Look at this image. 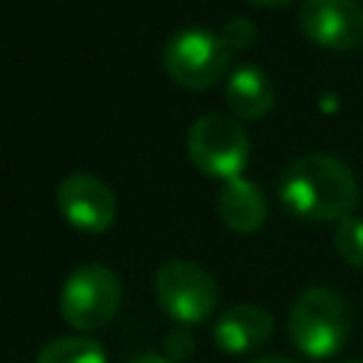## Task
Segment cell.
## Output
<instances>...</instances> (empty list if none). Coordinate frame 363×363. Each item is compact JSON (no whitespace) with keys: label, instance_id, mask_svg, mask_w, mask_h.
I'll return each instance as SVG.
<instances>
[{"label":"cell","instance_id":"obj_5","mask_svg":"<svg viewBox=\"0 0 363 363\" xmlns=\"http://www.w3.org/2000/svg\"><path fill=\"white\" fill-rule=\"evenodd\" d=\"M153 292L167 318L179 326H199L216 315L218 286L216 278L187 258L164 261L153 275Z\"/></svg>","mask_w":363,"mask_h":363},{"label":"cell","instance_id":"obj_1","mask_svg":"<svg viewBox=\"0 0 363 363\" xmlns=\"http://www.w3.org/2000/svg\"><path fill=\"white\" fill-rule=\"evenodd\" d=\"M357 179L346 162L329 153H306L286 164L278 179V199L292 218L301 221H340L354 216Z\"/></svg>","mask_w":363,"mask_h":363},{"label":"cell","instance_id":"obj_11","mask_svg":"<svg viewBox=\"0 0 363 363\" xmlns=\"http://www.w3.org/2000/svg\"><path fill=\"white\" fill-rule=\"evenodd\" d=\"M224 102L238 122H255L275 105V85L258 65H238L224 79Z\"/></svg>","mask_w":363,"mask_h":363},{"label":"cell","instance_id":"obj_19","mask_svg":"<svg viewBox=\"0 0 363 363\" xmlns=\"http://www.w3.org/2000/svg\"><path fill=\"white\" fill-rule=\"evenodd\" d=\"M346 363H363V360H346Z\"/></svg>","mask_w":363,"mask_h":363},{"label":"cell","instance_id":"obj_8","mask_svg":"<svg viewBox=\"0 0 363 363\" xmlns=\"http://www.w3.org/2000/svg\"><path fill=\"white\" fill-rule=\"evenodd\" d=\"M303 37L326 51H354L363 45L360 0H303L298 11Z\"/></svg>","mask_w":363,"mask_h":363},{"label":"cell","instance_id":"obj_3","mask_svg":"<svg viewBox=\"0 0 363 363\" xmlns=\"http://www.w3.org/2000/svg\"><path fill=\"white\" fill-rule=\"evenodd\" d=\"M230 54L233 51L224 45L221 34L201 26H187L167 37L162 48V65L179 88L210 91L227 79Z\"/></svg>","mask_w":363,"mask_h":363},{"label":"cell","instance_id":"obj_16","mask_svg":"<svg viewBox=\"0 0 363 363\" xmlns=\"http://www.w3.org/2000/svg\"><path fill=\"white\" fill-rule=\"evenodd\" d=\"M128 363H176V360H170L167 354H153V352H147V354H136V357H130Z\"/></svg>","mask_w":363,"mask_h":363},{"label":"cell","instance_id":"obj_18","mask_svg":"<svg viewBox=\"0 0 363 363\" xmlns=\"http://www.w3.org/2000/svg\"><path fill=\"white\" fill-rule=\"evenodd\" d=\"M250 3L258 6V9H281V6H286L292 0H250Z\"/></svg>","mask_w":363,"mask_h":363},{"label":"cell","instance_id":"obj_15","mask_svg":"<svg viewBox=\"0 0 363 363\" xmlns=\"http://www.w3.org/2000/svg\"><path fill=\"white\" fill-rule=\"evenodd\" d=\"M196 349V337L190 335V326H176L167 337H164V352L170 360H184L190 352Z\"/></svg>","mask_w":363,"mask_h":363},{"label":"cell","instance_id":"obj_17","mask_svg":"<svg viewBox=\"0 0 363 363\" xmlns=\"http://www.w3.org/2000/svg\"><path fill=\"white\" fill-rule=\"evenodd\" d=\"M252 363H298V360L284 357V354H264V357H255Z\"/></svg>","mask_w":363,"mask_h":363},{"label":"cell","instance_id":"obj_13","mask_svg":"<svg viewBox=\"0 0 363 363\" xmlns=\"http://www.w3.org/2000/svg\"><path fill=\"white\" fill-rule=\"evenodd\" d=\"M335 250L349 267L363 269V218L360 216H346V218L337 221Z\"/></svg>","mask_w":363,"mask_h":363},{"label":"cell","instance_id":"obj_10","mask_svg":"<svg viewBox=\"0 0 363 363\" xmlns=\"http://www.w3.org/2000/svg\"><path fill=\"white\" fill-rule=\"evenodd\" d=\"M216 213L233 233L252 235L264 227V221L269 216V204L255 182L235 176L221 184V190L216 196Z\"/></svg>","mask_w":363,"mask_h":363},{"label":"cell","instance_id":"obj_12","mask_svg":"<svg viewBox=\"0 0 363 363\" xmlns=\"http://www.w3.org/2000/svg\"><path fill=\"white\" fill-rule=\"evenodd\" d=\"M34 363H108L105 346L88 335H65L40 346Z\"/></svg>","mask_w":363,"mask_h":363},{"label":"cell","instance_id":"obj_2","mask_svg":"<svg viewBox=\"0 0 363 363\" xmlns=\"http://www.w3.org/2000/svg\"><path fill=\"white\" fill-rule=\"evenodd\" d=\"M286 326L298 352L312 360H326L346 349L354 315L340 292L329 286H309L289 306Z\"/></svg>","mask_w":363,"mask_h":363},{"label":"cell","instance_id":"obj_14","mask_svg":"<svg viewBox=\"0 0 363 363\" xmlns=\"http://www.w3.org/2000/svg\"><path fill=\"white\" fill-rule=\"evenodd\" d=\"M221 40H224V45L230 48V51H244V48H250L252 43H255V26L247 20V17H233V20H227L224 26H221Z\"/></svg>","mask_w":363,"mask_h":363},{"label":"cell","instance_id":"obj_9","mask_svg":"<svg viewBox=\"0 0 363 363\" xmlns=\"http://www.w3.org/2000/svg\"><path fill=\"white\" fill-rule=\"evenodd\" d=\"M272 332H275V318L269 315V309L258 303H235L216 315L213 343L224 354L238 357L261 349L272 337Z\"/></svg>","mask_w":363,"mask_h":363},{"label":"cell","instance_id":"obj_6","mask_svg":"<svg viewBox=\"0 0 363 363\" xmlns=\"http://www.w3.org/2000/svg\"><path fill=\"white\" fill-rule=\"evenodd\" d=\"M187 156L210 179H235L250 162V136L235 116L204 113L187 130Z\"/></svg>","mask_w":363,"mask_h":363},{"label":"cell","instance_id":"obj_4","mask_svg":"<svg viewBox=\"0 0 363 363\" xmlns=\"http://www.w3.org/2000/svg\"><path fill=\"white\" fill-rule=\"evenodd\" d=\"M122 306V281L105 264H79L60 286V318L77 335L96 332L116 318Z\"/></svg>","mask_w":363,"mask_h":363},{"label":"cell","instance_id":"obj_7","mask_svg":"<svg viewBox=\"0 0 363 363\" xmlns=\"http://www.w3.org/2000/svg\"><path fill=\"white\" fill-rule=\"evenodd\" d=\"M57 210L60 216L79 233L96 235L105 233L116 221V193L94 173H71L57 187Z\"/></svg>","mask_w":363,"mask_h":363}]
</instances>
